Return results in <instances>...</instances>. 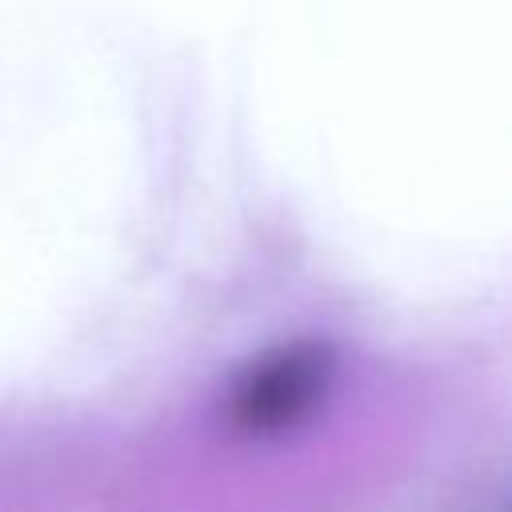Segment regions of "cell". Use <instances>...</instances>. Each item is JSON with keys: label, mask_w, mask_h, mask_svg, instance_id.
I'll list each match as a JSON object with an SVG mask.
<instances>
[{"label": "cell", "mask_w": 512, "mask_h": 512, "mask_svg": "<svg viewBox=\"0 0 512 512\" xmlns=\"http://www.w3.org/2000/svg\"><path fill=\"white\" fill-rule=\"evenodd\" d=\"M320 384H324V356L316 348H284L260 360L244 376L236 392V416L248 428L292 424L316 400Z\"/></svg>", "instance_id": "1"}]
</instances>
